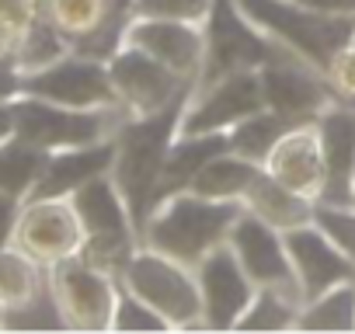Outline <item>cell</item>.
Returning a JSON list of instances; mask_svg holds the SVG:
<instances>
[{
    "label": "cell",
    "instance_id": "6da1fadb",
    "mask_svg": "<svg viewBox=\"0 0 355 334\" xmlns=\"http://www.w3.org/2000/svg\"><path fill=\"white\" fill-rule=\"evenodd\" d=\"M241 213L244 202L237 199H206L192 188H182L146 213L139 244L196 268L213 247L227 244Z\"/></svg>",
    "mask_w": 355,
    "mask_h": 334
},
{
    "label": "cell",
    "instance_id": "7a4b0ae2",
    "mask_svg": "<svg viewBox=\"0 0 355 334\" xmlns=\"http://www.w3.org/2000/svg\"><path fill=\"white\" fill-rule=\"evenodd\" d=\"M185 101H174L164 112L153 115H132L125 118V125L115 132V167H112V178L122 188L129 213L136 220V234L153 206V192L164 171V157L178 136V122H182Z\"/></svg>",
    "mask_w": 355,
    "mask_h": 334
},
{
    "label": "cell",
    "instance_id": "3957f363",
    "mask_svg": "<svg viewBox=\"0 0 355 334\" xmlns=\"http://www.w3.org/2000/svg\"><path fill=\"white\" fill-rule=\"evenodd\" d=\"M11 108H15V136L46 153L112 139L125 125V118H132L125 105L67 108V105L35 98V94H15Z\"/></svg>",
    "mask_w": 355,
    "mask_h": 334
},
{
    "label": "cell",
    "instance_id": "277c9868",
    "mask_svg": "<svg viewBox=\"0 0 355 334\" xmlns=\"http://www.w3.org/2000/svg\"><path fill=\"white\" fill-rule=\"evenodd\" d=\"M202 28H206V60H202L196 87L216 84L220 77L234 70H261L272 60H300L282 42L265 35L241 11L237 0H213V11Z\"/></svg>",
    "mask_w": 355,
    "mask_h": 334
},
{
    "label": "cell",
    "instance_id": "5b68a950",
    "mask_svg": "<svg viewBox=\"0 0 355 334\" xmlns=\"http://www.w3.org/2000/svg\"><path fill=\"white\" fill-rule=\"evenodd\" d=\"M119 282L129 292H136L139 299H146L174 331L206 327L202 324V292H199L196 268L139 244L136 254L129 258L125 272L119 275Z\"/></svg>",
    "mask_w": 355,
    "mask_h": 334
},
{
    "label": "cell",
    "instance_id": "8992f818",
    "mask_svg": "<svg viewBox=\"0 0 355 334\" xmlns=\"http://www.w3.org/2000/svg\"><path fill=\"white\" fill-rule=\"evenodd\" d=\"M49 282L70 331H112L119 279L94 268L80 254L49 265Z\"/></svg>",
    "mask_w": 355,
    "mask_h": 334
},
{
    "label": "cell",
    "instance_id": "52a82bcc",
    "mask_svg": "<svg viewBox=\"0 0 355 334\" xmlns=\"http://www.w3.org/2000/svg\"><path fill=\"white\" fill-rule=\"evenodd\" d=\"M265 108L261 91V70H234L220 77L216 84L196 87L185 101L178 132L182 136H202V132H230L237 122Z\"/></svg>",
    "mask_w": 355,
    "mask_h": 334
},
{
    "label": "cell",
    "instance_id": "ba28073f",
    "mask_svg": "<svg viewBox=\"0 0 355 334\" xmlns=\"http://www.w3.org/2000/svg\"><path fill=\"white\" fill-rule=\"evenodd\" d=\"M108 73L112 84L119 91V101L132 112V115H153L164 112L167 105L182 101L196 91L192 80L178 77L171 67H164L157 56H150L139 46L122 42V49L108 60Z\"/></svg>",
    "mask_w": 355,
    "mask_h": 334
},
{
    "label": "cell",
    "instance_id": "9c48e42d",
    "mask_svg": "<svg viewBox=\"0 0 355 334\" xmlns=\"http://www.w3.org/2000/svg\"><path fill=\"white\" fill-rule=\"evenodd\" d=\"M21 94H35L67 108H108V105H122L119 91L112 84L108 63L105 60H91L80 53H70L63 60H56L46 70L35 73H21Z\"/></svg>",
    "mask_w": 355,
    "mask_h": 334
},
{
    "label": "cell",
    "instance_id": "30bf717a",
    "mask_svg": "<svg viewBox=\"0 0 355 334\" xmlns=\"http://www.w3.org/2000/svg\"><path fill=\"white\" fill-rule=\"evenodd\" d=\"M227 244L237 251V258H241V265H244V272L251 275L254 285L279 289V292L293 296L296 303H303L300 279H296V268H293L282 230H275L272 223H265L258 213H251L244 206V213L237 216Z\"/></svg>",
    "mask_w": 355,
    "mask_h": 334
},
{
    "label": "cell",
    "instance_id": "8fae6325",
    "mask_svg": "<svg viewBox=\"0 0 355 334\" xmlns=\"http://www.w3.org/2000/svg\"><path fill=\"white\" fill-rule=\"evenodd\" d=\"M265 108L282 115L289 125H310L334 105V84L306 60H272L261 67Z\"/></svg>",
    "mask_w": 355,
    "mask_h": 334
},
{
    "label": "cell",
    "instance_id": "7c38bea8",
    "mask_svg": "<svg viewBox=\"0 0 355 334\" xmlns=\"http://www.w3.org/2000/svg\"><path fill=\"white\" fill-rule=\"evenodd\" d=\"M199 292H202V324L206 331H237L241 317L248 313L258 285L244 272L237 251L230 244L213 247L196 265Z\"/></svg>",
    "mask_w": 355,
    "mask_h": 334
},
{
    "label": "cell",
    "instance_id": "4fadbf2b",
    "mask_svg": "<svg viewBox=\"0 0 355 334\" xmlns=\"http://www.w3.org/2000/svg\"><path fill=\"white\" fill-rule=\"evenodd\" d=\"M15 244L46 268L63 261V258L80 254L84 227H80L73 202L70 199H28L21 206Z\"/></svg>",
    "mask_w": 355,
    "mask_h": 334
},
{
    "label": "cell",
    "instance_id": "5bb4252c",
    "mask_svg": "<svg viewBox=\"0 0 355 334\" xmlns=\"http://www.w3.org/2000/svg\"><path fill=\"white\" fill-rule=\"evenodd\" d=\"M125 42L146 49L164 67H171L178 77L199 80L202 60H206V28L196 21H178V18H136L125 28Z\"/></svg>",
    "mask_w": 355,
    "mask_h": 334
},
{
    "label": "cell",
    "instance_id": "9a60e30c",
    "mask_svg": "<svg viewBox=\"0 0 355 334\" xmlns=\"http://www.w3.org/2000/svg\"><path fill=\"white\" fill-rule=\"evenodd\" d=\"M286 247H289V258H293V268L300 279L303 303L355 279V261L341 247H334L331 237L320 227H313V220L286 230Z\"/></svg>",
    "mask_w": 355,
    "mask_h": 334
},
{
    "label": "cell",
    "instance_id": "2e32d148",
    "mask_svg": "<svg viewBox=\"0 0 355 334\" xmlns=\"http://www.w3.org/2000/svg\"><path fill=\"white\" fill-rule=\"evenodd\" d=\"M313 125L324 150V188L317 202L355 206V108L334 101Z\"/></svg>",
    "mask_w": 355,
    "mask_h": 334
},
{
    "label": "cell",
    "instance_id": "e0dca14e",
    "mask_svg": "<svg viewBox=\"0 0 355 334\" xmlns=\"http://www.w3.org/2000/svg\"><path fill=\"white\" fill-rule=\"evenodd\" d=\"M112 167H115V136L101 139V143H87V146L56 150V153H49L46 171L28 199H70L91 178L112 175Z\"/></svg>",
    "mask_w": 355,
    "mask_h": 334
},
{
    "label": "cell",
    "instance_id": "ac0fdd59",
    "mask_svg": "<svg viewBox=\"0 0 355 334\" xmlns=\"http://www.w3.org/2000/svg\"><path fill=\"white\" fill-rule=\"evenodd\" d=\"M261 167L272 178H279L286 188H293L300 195H310L317 202V195L324 188V150H320L317 125L313 122L310 125H293Z\"/></svg>",
    "mask_w": 355,
    "mask_h": 334
},
{
    "label": "cell",
    "instance_id": "d6986e66",
    "mask_svg": "<svg viewBox=\"0 0 355 334\" xmlns=\"http://www.w3.org/2000/svg\"><path fill=\"white\" fill-rule=\"evenodd\" d=\"M84 237H115V234H136V220L129 213V202L122 195V188L115 185L112 175H98L87 185H80L70 195ZM139 237V234H136Z\"/></svg>",
    "mask_w": 355,
    "mask_h": 334
},
{
    "label": "cell",
    "instance_id": "ffe728a7",
    "mask_svg": "<svg viewBox=\"0 0 355 334\" xmlns=\"http://www.w3.org/2000/svg\"><path fill=\"white\" fill-rule=\"evenodd\" d=\"M223 150H230V132H202V136H182L178 132L167 157H164V171H160V182H157V192H153V206L160 199L174 195V192L189 188L192 178Z\"/></svg>",
    "mask_w": 355,
    "mask_h": 334
},
{
    "label": "cell",
    "instance_id": "44dd1931",
    "mask_svg": "<svg viewBox=\"0 0 355 334\" xmlns=\"http://www.w3.org/2000/svg\"><path fill=\"white\" fill-rule=\"evenodd\" d=\"M244 206L251 213H258L265 223H272L275 230H293V227H303L313 220V199L310 195H300L293 188H286L279 178H272L265 167L261 175L254 178V185L248 188L244 195Z\"/></svg>",
    "mask_w": 355,
    "mask_h": 334
},
{
    "label": "cell",
    "instance_id": "7402d4cb",
    "mask_svg": "<svg viewBox=\"0 0 355 334\" xmlns=\"http://www.w3.org/2000/svg\"><path fill=\"white\" fill-rule=\"evenodd\" d=\"M258 175H261V164H254V160H248L234 150H223L192 178L189 188L206 195V199H237V202H244V195H248V188L254 185Z\"/></svg>",
    "mask_w": 355,
    "mask_h": 334
},
{
    "label": "cell",
    "instance_id": "603a6c76",
    "mask_svg": "<svg viewBox=\"0 0 355 334\" xmlns=\"http://www.w3.org/2000/svg\"><path fill=\"white\" fill-rule=\"evenodd\" d=\"M46 160L49 153L11 136L8 143H0V192H8L15 199H28L32 188L39 185L42 171H46Z\"/></svg>",
    "mask_w": 355,
    "mask_h": 334
},
{
    "label": "cell",
    "instance_id": "cb8c5ba5",
    "mask_svg": "<svg viewBox=\"0 0 355 334\" xmlns=\"http://www.w3.org/2000/svg\"><path fill=\"white\" fill-rule=\"evenodd\" d=\"M46 282H49L46 265H39L18 244L0 247V303H4V310L28 303Z\"/></svg>",
    "mask_w": 355,
    "mask_h": 334
},
{
    "label": "cell",
    "instance_id": "d4e9b609",
    "mask_svg": "<svg viewBox=\"0 0 355 334\" xmlns=\"http://www.w3.org/2000/svg\"><path fill=\"white\" fill-rule=\"evenodd\" d=\"M300 331H355V279L300 306Z\"/></svg>",
    "mask_w": 355,
    "mask_h": 334
},
{
    "label": "cell",
    "instance_id": "484cf974",
    "mask_svg": "<svg viewBox=\"0 0 355 334\" xmlns=\"http://www.w3.org/2000/svg\"><path fill=\"white\" fill-rule=\"evenodd\" d=\"M293 125L282 115H275L272 108H261V112L248 115L244 122H237L230 129V150L241 153V157H248V160H254V164H265L268 153L282 143V136Z\"/></svg>",
    "mask_w": 355,
    "mask_h": 334
},
{
    "label": "cell",
    "instance_id": "4316f807",
    "mask_svg": "<svg viewBox=\"0 0 355 334\" xmlns=\"http://www.w3.org/2000/svg\"><path fill=\"white\" fill-rule=\"evenodd\" d=\"M70 53H73L70 39L49 18H35L21 35V46L15 53V67H18V73H35V70H46L56 60L70 56Z\"/></svg>",
    "mask_w": 355,
    "mask_h": 334
},
{
    "label": "cell",
    "instance_id": "83f0119b",
    "mask_svg": "<svg viewBox=\"0 0 355 334\" xmlns=\"http://www.w3.org/2000/svg\"><path fill=\"white\" fill-rule=\"evenodd\" d=\"M108 4L112 0H39V18H49L73 46L105 21Z\"/></svg>",
    "mask_w": 355,
    "mask_h": 334
},
{
    "label": "cell",
    "instance_id": "f1b7e54d",
    "mask_svg": "<svg viewBox=\"0 0 355 334\" xmlns=\"http://www.w3.org/2000/svg\"><path fill=\"white\" fill-rule=\"evenodd\" d=\"M300 306L293 296L279 292V289H268V285H258L248 313L241 317L237 331H289L300 324Z\"/></svg>",
    "mask_w": 355,
    "mask_h": 334
},
{
    "label": "cell",
    "instance_id": "f546056e",
    "mask_svg": "<svg viewBox=\"0 0 355 334\" xmlns=\"http://www.w3.org/2000/svg\"><path fill=\"white\" fill-rule=\"evenodd\" d=\"M0 327H11V331H70L67 320H63V310L56 303L53 282H46L28 303L8 306L4 310V324Z\"/></svg>",
    "mask_w": 355,
    "mask_h": 334
},
{
    "label": "cell",
    "instance_id": "4dcf8cb0",
    "mask_svg": "<svg viewBox=\"0 0 355 334\" xmlns=\"http://www.w3.org/2000/svg\"><path fill=\"white\" fill-rule=\"evenodd\" d=\"M112 331H174L146 299H139L136 292H129L119 282V299H115V313H112Z\"/></svg>",
    "mask_w": 355,
    "mask_h": 334
},
{
    "label": "cell",
    "instance_id": "1f68e13d",
    "mask_svg": "<svg viewBox=\"0 0 355 334\" xmlns=\"http://www.w3.org/2000/svg\"><path fill=\"white\" fill-rule=\"evenodd\" d=\"M313 227H320L331 237V244L355 261V206L313 202Z\"/></svg>",
    "mask_w": 355,
    "mask_h": 334
},
{
    "label": "cell",
    "instance_id": "d6a6232c",
    "mask_svg": "<svg viewBox=\"0 0 355 334\" xmlns=\"http://www.w3.org/2000/svg\"><path fill=\"white\" fill-rule=\"evenodd\" d=\"M209 11H213V0H132L136 18H178V21L206 25Z\"/></svg>",
    "mask_w": 355,
    "mask_h": 334
},
{
    "label": "cell",
    "instance_id": "836d02e7",
    "mask_svg": "<svg viewBox=\"0 0 355 334\" xmlns=\"http://www.w3.org/2000/svg\"><path fill=\"white\" fill-rule=\"evenodd\" d=\"M21 199L0 192V247L15 244V230H18V220H21Z\"/></svg>",
    "mask_w": 355,
    "mask_h": 334
},
{
    "label": "cell",
    "instance_id": "e575fe53",
    "mask_svg": "<svg viewBox=\"0 0 355 334\" xmlns=\"http://www.w3.org/2000/svg\"><path fill=\"white\" fill-rule=\"evenodd\" d=\"M296 4L331 18H355V0H296Z\"/></svg>",
    "mask_w": 355,
    "mask_h": 334
},
{
    "label": "cell",
    "instance_id": "d590c367",
    "mask_svg": "<svg viewBox=\"0 0 355 334\" xmlns=\"http://www.w3.org/2000/svg\"><path fill=\"white\" fill-rule=\"evenodd\" d=\"M15 136V108L11 101H0V143H8Z\"/></svg>",
    "mask_w": 355,
    "mask_h": 334
},
{
    "label": "cell",
    "instance_id": "8d00e7d4",
    "mask_svg": "<svg viewBox=\"0 0 355 334\" xmlns=\"http://www.w3.org/2000/svg\"><path fill=\"white\" fill-rule=\"evenodd\" d=\"M352 49H355V35H352Z\"/></svg>",
    "mask_w": 355,
    "mask_h": 334
}]
</instances>
